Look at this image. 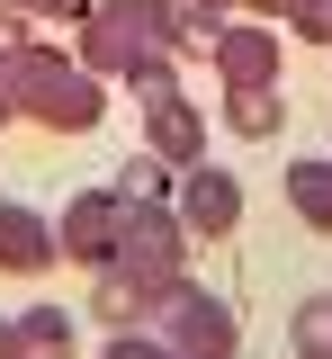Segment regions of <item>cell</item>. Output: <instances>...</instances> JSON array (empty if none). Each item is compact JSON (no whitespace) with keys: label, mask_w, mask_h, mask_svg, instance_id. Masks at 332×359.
<instances>
[{"label":"cell","mask_w":332,"mask_h":359,"mask_svg":"<svg viewBox=\"0 0 332 359\" xmlns=\"http://www.w3.org/2000/svg\"><path fill=\"white\" fill-rule=\"evenodd\" d=\"M117 224H126V198H117V189H81V198L54 216V243H63V261L108 269L117 261Z\"/></svg>","instance_id":"5b68a950"},{"label":"cell","mask_w":332,"mask_h":359,"mask_svg":"<svg viewBox=\"0 0 332 359\" xmlns=\"http://www.w3.org/2000/svg\"><path fill=\"white\" fill-rule=\"evenodd\" d=\"M46 261H63L54 224L36 216V207H0V269H9V278H36Z\"/></svg>","instance_id":"9c48e42d"},{"label":"cell","mask_w":332,"mask_h":359,"mask_svg":"<svg viewBox=\"0 0 332 359\" xmlns=\"http://www.w3.org/2000/svg\"><path fill=\"white\" fill-rule=\"evenodd\" d=\"M242 9H251V18H296L305 0H242Z\"/></svg>","instance_id":"ffe728a7"},{"label":"cell","mask_w":332,"mask_h":359,"mask_svg":"<svg viewBox=\"0 0 332 359\" xmlns=\"http://www.w3.org/2000/svg\"><path fill=\"white\" fill-rule=\"evenodd\" d=\"M0 117H18V63L0 54Z\"/></svg>","instance_id":"d6986e66"},{"label":"cell","mask_w":332,"mask_h":359,"mask_svg":"<svg viewBox=\"0 0 332 359\" xmlns=\"http://www.w3.org/2000/svg\"><path fill=\"white\" fill-rule=\"evenodd\" d=\"M225 117H234V135L242 144H261V135H279V81H261V90H225Z\"/></svg>","instance_id":"7c38bea8"},{"label":"cell","mask_w":332,"mask_h":359,"mask_svg":"<svg viewBox=\"0 0 332 359\" xmlns=\"http://www.w3.org/2000/svg\"><path fill=\"white\" fill-rule=\"evenodd\" d=\"M153 287L144 278H126V269H90V314L99 323H117V332H135V323H153Z\"/></svg>","instance_id":"30bf717a"},{"label":"cell","mask_w":332,"mask_h":359,"mask_svg":"<svg viewBox=\"0 0 332 359\" xmlns=\"http://www.w3.org/2000/svg\"><path fill=\"white\" fill-rule=\"evenodd\" d=\"M0 9H27V18H90L99 0H0Z\"/></svg>","instance_id":"e0dca14e"},{"label":"cell","mask_w":332,"mask_h":359,"mask_svg":"<svg viewBox=\"0 0 332 359\" xmlns=\"http://www.w3.org/2000/svg\"><path fill=\"white\" fill-rule=\"evenodd\" d=\"M225 18H198L189 0H99L81 18V72L99 81H162L180 72V54H207Z\"/></svg>","instance_id":"6da1fadb"},{"label":"cell","mask_w":332,"mask_h":359,"mask_svg":"<svg viewBox=\"0 0 332 359\" xmlns=\"http://www.w3.org/2000/svg\"><path fill=\"white\" fill-rule=\"evenodd\" d=\"M189 9H198V18H234L242 0H189Z\"/></svg>","instance_id":"44dd1931"},{"label":"cell","mask_w":332,"mask_h":359,"mask_svg":"<svg viewBox=\"0 0 332 359\" xmlns=\"http://www.w3.org/2000/svg\"><path fill=\"white\" fill-rule=\"evenodd\" d=\"M180 224L189 233H234L242 224V180L216 171V162H189L180 171Z\"/></svg>","instance_id":"52a82bcc"},{"label":"cell","mask_w":332,"mask_h":359,"mask_svg":"<svg viewBox=\"0 0 332 359\" xmlns=\"http://www.w3.org/2000/svg\"><path fill=\"white\" fill-rule=\"evenodd\" d=\"M153 323H162V351L171 359H234V314H225V297H207V287H171L162 306H153Z\"/></svg>","instance_id":"277c9868"},{"label":"cell","mask_w":332,"mask_h":359,"mask_svg":"<svg viewBox=\"0 0 332 359\" xmlns=\"http://www.w3.org/2000/svg\"><path fill=\"white\" fill-rule=\"evenodd\" d=\"M126 198V189H117ZM108 269H126V278H144L153 297H171L180 287V269H189V224L171 216L162 198H126V224H117V261Z\"/></svg>","instance_id":"3957f363"},{"label":"cell","mask_w":332,"mask_h":359,"mask_svg":"<svg viewBox=\"0 0 332 359\" xmlns=\"http://www.w3.org/2000/svg\"><path fill=\"white\" fill-rule=\"evenodd\" d=\"M287 207H296L305 224H324V233H332V153L287 162Z\"/></svg>","instance_id":"8fae6325"},{"label":"cell","mask_w":332,"mask_h":359,"mask_svg":"<svg viewBox=\"0 0 332 359\" xmlns=\"http://www.w3.org/2000/svg\"><path fill=\"white\" fill-rule=\"evenodd\" d=\"M117 189H126V198H171V189H180V180H171V162H162V153H153V144H144L135 162H117Z\"/></svg>","instance_id":"5bb4252c"},{"label":"cell","mask_w":332,"mask_h":359,"mask_svg":"<svg viewBox=\"0 0 332 359\" xmlns=\"http://www.w3.org/2000/svg\"><path fill=\"white\" fill-rule=\"evenodd\" d=\"M18 359H72V314L63 306L18 314Z\"/></svg>","instance_id":"4fadbf2b"},{"label":"cell","mask_w":332,"mask_h":359,"mask_svg":"<svg viewBox=\"0 0 332 359\" xmlns=\"http://www.w3.org/2000/svg\"><path fill=\"white\" fill-rule=\"evenodd\" d=\"M296 359H332V297H314L296 314Z\"/></svg>","instance_id":"9a60e30c"},{"label":"cell","mask_w":332,"mask_h":359,"mask_svg":"<svg viewBox=\"0 0 332 359\" xmlns=\"http://www.w3.org/2000/svg\"><path fill=\"white\" fill-rule=\"evenodd\" d=\"M135 99H144V144H153L171 171H189L207 135H198V108L180 99V72H162V81H135Z\"/></svg>","instance_id":"8992f818"},{"label":"cell","mask_w":332,"mask_h":359,"mask_svg":"<svg viewBox=\"0 0 332 359\" xmlns=\"http://www.w3.org/2000/svg\"><path fill=\"white\" fill-rule=\"evenodd\" d=\"M296 27H305V36H324V45H332V0H305V9H296Z\"/></svg>","instance_id":"ac0fdd59"},{"label":"cell","mask_w":332,"mask_h":359,"mask_svg":"<svg viewBox=\"0 0 332 359\" xmlns=\"http://www.w3.org/2000/svg\"><path fill=\"white\" fill-rule=\"evenodd\" d=\"M9 63H18V117H36V126H54V135H90L99 117H108L99 72H81L72 54H54V45H18Z\"/></svg>","instance_id":"7a4b0ae2"},{"label":"cell","mask_w":332,"mask_h":359,"mask_svg":"<svg viewBox=\"0 0 332 359\" xmlns=\"http://www.w3.org/2000/svg\"><path fill=\"white\" fill-rule=\"evenodd\" d=\"M207 54H216V81L225 90H261V81H279V36H261V27H216V45H207Z\"/></svg>","instance_id":"ba28073f"},{"label":"cell","mask_w":332,"mask_h":359,"mask_svg":"<svg viewBox=\"0 0 332 359\" xmlns=\"http://www.w3.org/2000/svg\"><path fill=\"white\" fill-rule=\"evenodd\" d=\"M0 359H18V314H0Z\"/></svg>","instance_id":"7402d4cb"},{"label":"cell","mask_w":332,"mask_h":359,"mask_svg":"<svg viewBox=\"0 0 332 359\" xmlns=\"http://www.w3.org/2000/svg\"><path fill=\"white\" fill-rule=\"evenodd\" d=\"M99 359H171V351H162V332H117Z\"/></svg>","instance_id":"2e32d148"}]
</instances>
